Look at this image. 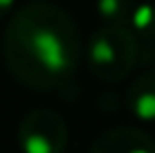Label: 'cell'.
Masks as SVG:
<instances>
[{"mask_svg": "<svg viewBox=\"0 0 155 153\" xmlns=\"http://www.w3.org/2000/svg\"><path fill=\"white\" fill-rule=\"evenodd\" d=\"M92 153H155L151 140L135 128L110 131L99 138L92 146Z\"/></svg>", "mask_w": 155, "mask_h": 153, "instance_id": "cell-4", "label": "cell"}, {"mask_svg": "<svg viewBox=\"0 0 155 153\" xmlns=\"http://www.w3.org/2000/svg\"><path fill=\"white\" fill-rule=\"evenodd\" d=\"M7 34V56L25 83L50 86L52 79L72 72L77 36L65 14L36 5L14 20Z\"/></svg>", "mask_w": 155, "mask_h": 153, "instance_id": "cell-1", "label": "cell"}, {"mask_svg": "<svg viewBox=\"0 0 155 153\" xmlns=\"http://www.w3.org/2000/svg\"><path fill=\"white\" fill-rule=\"evenodd\" d=\"M133 54H135V45H133L130 36L126 32H121V36H119V27H113V29H106L101 34H97L92 50H90V59H92L94 68H97V75L101 72L108 79L121 77L124 72H128Z\"/></svg>", "mask_w": 155, "mask_h": 153, "instance_id": "cell-2", "label": "cell"}, {"mask_svg": "<svg viewBox=\"0 0 155 153\" xmlns=\"http://www.w3.org/2000/svg\"><path fill=\"white\" fill-rule=\"evenodd\" d=\"M133 108H135V113L144 119L155 117V75H146L135 86Z\"/></svg>", "mask_w": 155, "mask_h": 153, "instance_id": "cell-5", "label": "cell"}, {"mask_svg": "<svg viewBox=\"0 0 155 153\" xmlns=\"http://www.w3.org/2000/svg\"><path fill=\"white\" fill-rule=\"evenodd\" d=\"M65 144L63 122L52 113H34L23 122L25 153H58Z\"/></svg>", "mask_w": 155, "mask_h": 153, "instance_id": "cell-3", "label": "cell"}, {"mask_svg": "<svg viewBox=\"0 0 155 153\" xmlns=\"http://www.w3.org/2000/svg\"><path fill=\"white\" fill-rule=\"evenodd\" d=\"M12 2H14V0H0V14H2L5 9H7L9 5H12Z\"/></svg>", "mask_w": 155, "mask_h": 153, "instance_id": "cell-6", "label": "cell"}]
</instances>
